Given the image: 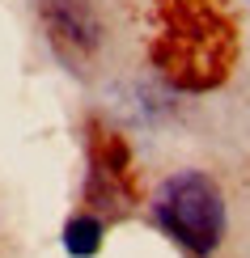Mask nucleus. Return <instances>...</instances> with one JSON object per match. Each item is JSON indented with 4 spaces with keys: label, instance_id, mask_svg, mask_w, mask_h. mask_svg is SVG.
Segmentation results:
<instances>
[{
    "label": "nucleus",
    "instance_id": "nucleus-1",
    "mask_svg": "<svg viewBox=\"0 0 250 258\" xmlns=\"http://www.w3.org/2000/svg\"><path fill=\"white\" fill-rule=\"evenodd\" d=\"M153 212H157L161 229L178 245H187L191 254H212L221 245L225 203H221V190H216L212 178L195 174V169L166 178L153 199Z\"/></svg>",
    "mask_w": 250,
    "mask_h": 258
},
{
    "label": "nucleus",
    "instance_id": "nucleus-2",
    "mask_svg": "<svg viewBox=\"0 0 250 258\" xmlns=\"http://www.w3.org/2000/svg\"><path fill=\"white\" fill-rule=\"evenodd\" d=\"M97 241H102V224H97L93 216H77L64 229V245H68V254H77V258H89L97 250Z\"/></svg>",
    "mask_w": 250,
    "mask_h": 258
}]
</instances>
